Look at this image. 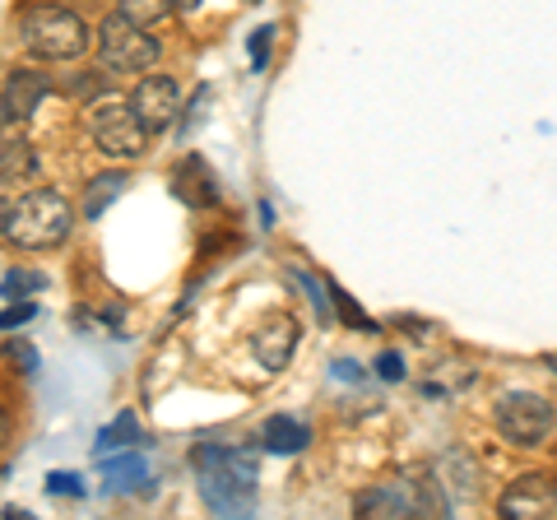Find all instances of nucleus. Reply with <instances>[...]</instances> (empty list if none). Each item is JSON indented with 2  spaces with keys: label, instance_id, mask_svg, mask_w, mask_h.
Returning <instances> with one entry per match:
<instances>
[{
  "label": "nucleus",
  "instance_id": "2",
  "mask_svg": "<svg viewBox=\"0 0 557 520\" xmlns=\"http://www.w3.org/2000/svg\"><path fill=\"white\" fill-rule=\"evenodd\" d=\"M0 228H5L10 247L51 251V247H61V242L70 237V228H75V210H70V200L61 196V190H28V196L5 205Z\"/></svg>",
  "mask_w": 557,
  "mask_h": 520
},
{
  "label": "nucleus",
  "instance_id": "4",
  "mask_svg": "<svg viewBox=\"0 0 557 520\" xmlns=\"http://www.w3.org/2000/svg\"><path fill=\"white\" fill-rule=\"evenodd\" d=\"M98 57L112 75H135V71H149L159 61V42L145 33V24H135L131 14H108L98 24Z\"/></svg>",
  "mask_w": 557,
  "mask_h": 520
},
{
  "label": "nucleus",
  "instance_id": "7",
  "mask_svg": "<svg viewBox=\"0 0 557 520\" xmlns=\"http://www.w3.org/2000/svg\"><path fill=\"white\" fill-rule=\"evenodd\" d=\"M89 126H94V145L112 153V159H139L149 145V126L139 121L135 102H102Z\"/></svg>",
  "mask_w": 557,
  "mask_h": 520
},
{
  "label": "nucleus",
  "instance_id": "14",
  "mask_svg": "<svg viewBox=\"0 0 557 520\" xmlns=\"http://www.w3.org/2000/svg\"><path fill=\"white\" fill-rule=\"evenodd\" d=\"M260 442H265V450H274V456H298V450L311 442V432L298 419H270L260 428Z\"/></svg>",
  "mask_w": 557,
  "mask_h": 520
},
{
  "label": "nucleus",
  "instance_id": "18",
  "mask_svg": "<svg viewBox=\"0 0 557 520\" xmlns=\"http://www.w3.org/2000/svg\"><path fill=\"white\" fill-rule=\"evenodd\" d=\"M5 182H20V177H28L33 172V153H28V145L24 140H5Z\"/></svg>",
  "mask_w": 557,
  "mask_h": 520
},
{
  "label": "nucleus",
  "instance_id": "21",
  "mask_svg": "<svg viewBox=\"0 0 557 520\" xmlns=\"http://www.w3.org/2000/svg\"><path fill=\"white\" fill-rule=\"evenodd\" d=\"M270 38H274V28H256V38H251V65H256V71H265Z\"/></svg>",
  "mask_w": 557,
  "mask_h": 520
},
{
  "label": "nucleus",
  "instance_id": "24",
  "mask_svg": "<svg viewBox=\"0 0 557 520\" xmlns=\"http://www.w3.org/2000/svg\"><path fill=\"white\" fill-rule=\"evenodd\" d=\"M10 354H14V362H24V372H38V354H33L28 344H14Z\"/></svg>",
  "mask_w": 557,
  "mask_h": 520
},
{
  "label": "nucleus",
  "instance_id": "9",
  "mask_svg": "<svg viewBox=\"0 0 557 520\" xmlns=\"http://www.w3.org/2000/svg\"><path fill=\"white\" fill-rule=\"evenodd\" d=\"M502 516H511V520L557 516V479H548V474H520L511 488L502 493Z\"/></svg>",
  "mask_w": 557,
  "mask_h": 520
},
{
  "label": "nucleus",
  "instance_id": "25",
  "mask_svg": "<svg viewBox=\"0 0 557 520\" xmlns=\"http://www.w3.org/2000/svg\"><path fill=\"white\" fill-rule=\"evenodd\" d=\"M33 317V307H20V311H14V307H5V331H14V325H20V321H28Z\"/></svg>",
  "mask_w": 557,
  "mask_h": 520
},
{
  "label": "nucleus",
  "instance_id": "16",
  "mask_svg": "<svg viewBox=\"0 0 557 520\" xmlns=\"http://www.w3.org/2000/svg\"><path fill=\"white\" fill-rule=\"evenodd\" d=\"M172 5H177V0H116V10L131 14V20L145 24V28H149V24H163Z\"/></svg>",
  "mask_w": 557,
  "mask_h": 520
},
{
  "label": "nucleus",
  "instance_id": "1",
  "mask_svg": "<svg viewBox=\"0 0 557 520\" xmlns=\"http://www.w3.org/2000/svg\"><path fill=\"white\" fill-rule=\"evenodd\" d=\"M190 465L200 474V497L214 516H247L256 507V456L237 446H196Z\"/></svg>",
  "mask_w": 557,
  "mask_h": 520
},
{
  "label": "nucleus",
  "instance_id": "8",
  "mask_svg": "<svg viewBox=\"0 0 557 520\" xmlns=\"http://www.w3.org/2000/svg\"><path fill=\"white\" fill-rule=\"evenodd\" d=\"M135 112L139 121H145L149 131H168L172 121H177L182 112V89H177V79L172 75H149V79H139L135 84Z\"/></svg>",
  "mask_w": 557,
  "mask_h": 520
},
{
  "label": "nucleus",
  "instance_id": "3",
  "mask_svg": "<svg viewBox=\"0 0 557 520\" xmlns=\"http://www.w3.org/2000/svg\"><path fill=\"white\" fill-rule=\"evenodd\" d=\"M20 42L38 61H75L89 51V24L65 5H28L20 14Z\"/></svg>",
  "mask_w": 557,
  "mask_h": 520
},
{
  "label": "nucleus",
  "instance_id": "13",
  "mask_svg": "<svg viewBox=\"0 0 557 520\" xmlns=\"http://www.w3.org/2000/svg\"><path fill=\"white\" fill-rule=\"evenodd\" d=\"M126 172H102V177H94L89 182V190H84V219H102V214H108L112 210V205L121 200V196H126Z\"/></svg>",
  "mask_w": 557,
  "mask_h": 520
},
{
  "label": "nucleus",
  "instance_id": "17",
  "mask_svg": "<svg viewBox=\"0 0 557 520\" xmlns=\"http://www.w3.org/2000/svg\"><path fill=\"white\" fill-rule=\"evenodd\" d=\"M102 474L112 479V488H131V483H139L149 474V465L139 456H126V460H102Z\"/></svg>",
  "mask_w": 557,
  "mask_h": 520
},
{
  "label": "nucleus",
  "instance_id": "11",
  "mask_svg": "<svg viewBox=\"0 0 557 520\" xmlns=\"http://www.w3.org/2000/svg\"><path fill=\"white\" fill-rule=\"evenodd\" d=\"M172 196H177L182 205H190V210H209V205L219 200V186H214V168H209L200 153H190V159L177 163V172H172Z\"/></svg>",
  "mask_w": 557,
  "mask_h": 520
},
{
  "label": "nucleus",
  "instance_id": "22",
  "mask_svg": "<svg viewBox=\"0 0 557 520\" xmlns=\"http://www.w3.org/2000/svg\"><path fill=\"white\" fill-rule=\"evenodd\" d=\"M47 493L57 497V493H70V497H84V488L75 483V474H51V483H47Z\"/></svg>",
  "mask_w": 557,
  "mask_h": 520
},
{
  "label": "nucleus",
  "instance_id": "5",
  "mask_svg": "<svg viewBox=\"0 0 557 520\" xmlns=\"http://www.w3.org/2000/svg\"><path fill=\"white\" fill-rule=\"evenodd\" d=\"M553 423H557V409L534 391H511L497 400V428L516 446H539L553 432Z\"/></svg>",
  "mask_w": 557,
  "mask_h": 520
},
{
  "label": "nucleus",
  "instance_id": "23",
  "mask_svg": "<svg viewBox=\"0 0 557 520\" xmlns=\"http://www.w3.org/2000/svg\"><path fill=\"white\" fill-rule=\"evenodd\" d=\"M376 372L386 376V381H399V376H405V368H399V358H395V354H381V358H376Z\"/></svg>",
  "mask_w": 557,
  "mask_h": 520
},
{
  "label": "nucleus",
  "instance_id": "6",
  "mask_svg": "<svg viewBox=\"0 0 557 520\" xmlns=\"http://www.w3.org/2000/svg\"><path fill=\"white\" fill-rule=\"evenodd\" d=\"M362 516H442L446 502L437 497V479H399L391 488H372L358 497Z\"/></svg>",
  "mask_w": 557,
  "mask_h": 520
},
{
  "label": "nucleus",
  "instance_id": "12",
  "mask_svg": "<svg viewBox=\"0 0 557 520\" xmlns=\"http://www.w3.org/2000/svg\"><path fill=\"white\" fill-rule=\"evenodd\" d=\"M57 89L47 71H10L5 79V121H24L38 112V102Z\"/></svg>",
  "mask_w": 557,
  "mask_h": 520
},
{
  "label": "nucleus",
  "instance_id": "26",
  "mask_svg": "<svg viewBox=\"0 0 557 520\" xmlns=\"http://www.w3.org/2000/svg\"><path fill=\"white\" fill-rule=\"evenodd\" d=\"M177 5H182V10H196V5H200V0H177Z\"/></svg>",
  "mask_w": 557,
  "mask_h": 520
},
{
  "label": "nucleus",
  "instance_id": "15",
  "mask_svg": "<svg viewBox=\"0 0 557 520\" xmlns=\"http://www.w3.org/2000/svg\"><path fill=\"white\" fill-rule=\"evenodd\" d=\"M139 442V423H135V413H121L116 423H108L98 432V450L108 456V450H116V446H135Z\"/></svg>",
  "mask_w": 557,
  "mask_h": 520
},
{
  "label": "nucleus",
  "instance_id": "10",
  "mask_svg": "<svg viewBox=\"0 0 557 520\" xmlns=\"http://www.w3.org/2000/svg\"><path fill=\"white\" fill-rule=\"evenodd\" d=\"M298 321L293 317H278V321H270V325H260V331L251 335V354H256V362L265 372H284L288 362H293V354H298Z\"/></svg>",
  "mask_w": 557,
  "mask_h": 520
},
{
  "label": "nucleus",
  "instance_id": "20",
  "mask_svg": "<svg viewBox=\"0 0 557 520\" xmlns=\"http://www.w3.org/2000/svg\"><path fill=\"white\" fill-rule=\"evenodd\" d=\"M293 280H298V284L307 288V298H311V307H317V311H321V321L330 325V293H335V288H330V293H325V288H321L317 280H311V274H302V270H298V274H293Z\"/></svg>",
  "mask_w": 557,
  "mask_h": 520
},
{
  "label": "nucleus",
  "instance_id": "19",
  "mask_svg": "<svg viewBox=\"0 0 557 520\" xmlns=\"http://www.w3.org/2000/svg\"><path fill=\"white\" fill-rule=\"evenodd\" d=\"M28 288H42V274H28V270H10V274H5V302L24 298Z\"/></svg>",
  "mask_w": 557,
  "mask_h": 520
}]
</instances>
